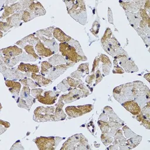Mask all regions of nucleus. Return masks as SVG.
Listing matches in <instances>:
<instances>
[{
    "instance_id": "f257e3e1",
    "label": "nucleus",
    "mask_w": 150,
    "mask_h": 150,
    "mask_svg": "<svg viewBox=\"0 0 150 150\" xmlns=\"http://www.w3.org/2000/svg\"><path fill=\"white\" fill-rule=\"evenodd\" d=\"M60 51L62 52L63 56H66L71 62L75 63L80 60H83L82 56L79 55L77 52L76 49L66 42H62L60 43Z\"/></svg>"
},
{
    "instance_id": "f03ea898",
    "label": "nucleus",
    "mask_w": 150,
    "mask_h": 150,
    "mask_svg": "<svg viewBox=\"0 0 150 150\" xmlns=\"http://www.w3.org/2000/svg\"><path fill=\"white\" fill-rule=\"evenodd\" d=\"M74 4L70 5V6H67V11L69 14L76 20L77 21V18H79V13L83 18L86 20V12L85 8V4L83 1H76L75 4V1H74Z\"/></svg>"
},
{
    "instance_id": "7ed1b4c3",
    "label": "nucleus",
    "mask_w": 150,
    "mask_h": 150,
    "mask_svg": "<svg viewBox=\"0 0 150 150\" xmlns=\"http://www.w3.org/2000/svg\"><path fill=\"white\" fill-rule=\"evenodd\" d=\"M35 142L39 149H54L55 144L54 137L37 138Z\"/></svg>"
},
{
    "instance_id": "20e7f679",
    "label": "nucleus",
    "mask_w": 150,
    "mask_h": 150,
    "mask_svg": "<svg viewBox=\"0 0 150 150\" xmlns=\"http://www.w3.org/2000/svg\"><path fill=\"white\" fill-rule=\"evenodd\" d=\"M60 92H53V91H46L45 93L44 97L39 96L37 97L38 100L42 103L45 104H53Z\"/></svg>"
},
{
    "instance_id": "39448f33",
    "label": "nucleus",
    "mask_w": 150,
    "mask_h": 150,
    "mask_svg": "<svg viewBox=\"0 0 150 150\" xmlns=\"http://www.w3.org/2000/svg\"><path fill=\"white\" fill-rule=\"evenodd\" d=\"M122 105L133 115H138L141 112V108L137 102L131 100L121 103Z\"/></svg>"
},
{
    "instance_id": "423d86ee",
    "label": "nucleus",
    "mask_w": 150,
    "mask_h": 150,
    "mask_svg": "<svg viewBox=\"0 0 150 150\" xmlns=\"http://www.w3.org/2000/svg\"><path fill=\"white\" fill-rule=\"evenodd\" d=\"M1 52L5 56V59H11L12 57L19 55L22 52V49L16 46L8 47L1 50Z\"/></svg>"
},
{
    "instance_id": "0eeeda50",
    "label": "nucleus",
    "mask_w": 150,
    "mask_h": 150,
    "mask_svg": "<svg viewBox=\"0 0 150 150\" xmlns=\"http://www.w3.org/2000/svg\"><path fill=\"white\" fill-rule=\"evenodd\" d=\"M35 49L38 54L40 56H49L54 53V52H52L50 49L46 48L40 41L38 42V44L35 46Z\"/></svg>"
},
{
    "instance_id": "6e6552de",
    "label": "nucleus",
    "mask_w": 150,
    "mask_h": 150,
    "mask_svg": "<svg viewBox=\"0 0 150 150\" xmlns=\"http://www.w3.org/2000/svg\"><path fill=\"white\" fill-rule=\"evenodd\" d=\"M6 85L9 87V90L12 94H14L15 95L18 96L20 88H21V84L18 82H15L11 80H7L5 81Z\"/></svg>"
},
{
    "instance_id": "1a4fd4ad",
    "label": "nucleus",
    "mask_w": 150,
    "mask_h": 150,
    "mask_svg": "<svg viewBox=\"0 0 150 150\" xmlns=\"http://www.w3.org/2000/svg\"><path fill=\"white\" fill-rule=\"evenodd\" d=\"M53 35L55 38H56L58 40H59L61 42H69L71 39L70 36H67L66 34L63 33V32H62L60 29L57 28L54 29Z\"/></svg>"
},
{
    "instance_id": "9d476101",
    "label": "nucleus",
    "mask_w": 150,
    "mask_h": 150,
    "mask_svg": "<svg viewBox=\"0 0 150 150\" xmlns=\"http://www.w3.org/2000/svg\"><path fill=\"white\" fill-rule=\"evenodd\" d=\"M30 8V12H31L32 13L33 12L35 13V15H45V11L44 10V8L41 5V4L39 2H37L36 4H31L29 6Z\"/></svg>"
},
{
    "instance_id": "9b49d317",
    "label": "nucleus",
    "mask_w": 150,
    "mask_h": 150,
    "mask_svg": "<svg viewBox=\"0 0 150 150\" xmlns=\"http://www.w3.org/2000/svg\"><path fill=\"white\" fill-rule=\"evenodd\" d=\"M66 111L67 114L71 117H77L83 114V112L80 110V108L78 107H67L66 108Z\"/></svg>"
},
{
    "instance_id": "f8f14e48",
    "label": "nucleus",
    "mask_w": 150,
    "mask_h": 150,
    "mask_svg": "<svg viewBox=\"0 0 150 150\" xmlns=\"http://www.w3.org/2000/svg\"><path fill=\"white\" fill-rule=\"evenodd\" d=\"M18 69L21 71H32L33 73H36L39 71V68L36 65H30V64H26L23 63H21L18 66Z\"/></svg>"
},
{
    "instance_id": "ddd939ff",
    "label": "nucleus",
    "mask_w": 150,
    "mask_h": 150,
    "mask_svg": "<svg viewBox=\"0 0 150 150\" xmlns=\"http://www.w3.org/2000/svg\"><path fill=\"white\" fill-rule=\"evenodd\" d=\"M126 15L128 16V20L131 19V20L129 21L131 25H135L137 26L138 24V23L139 22L141 18L139 15V13H130V12H127V13H126Z\"/></svg>"
},
{
    "instance_id": "4468645a",
    "label": "nucleus",
    "mask_w": 150,
    "mask_h": 150,
    "mask_svg": "<svg viewBox=\"0 0 150 150\" xmlns=\"http://www.w3.org/2000/svg\"><path fill=\"white\" fill-rule=\"evenodd\" d=\"M32 77L35 79V81H37V83H38L39 84H40L41 86H46V85H48V84L52 83V81L44 78L43 77H42L40 76L39 75H36L34 73H32Z\"/></svg>"
},
{
    "instance_id": "2eb2a0df",
    "label": "nucleus",
    "mask_w": 150,
    "mask_h": 150,
    "mask_svg": "<svg viewBox=\"0 0 150 150\" xmlns=\"http://www.w3.org/2000/svg\"><path fill=\"white\" fill-rule=\"evenodd\" d=\"M52 66L49 64L48 62H44L42 63V70H41V73L42 74L45 76L46 73H47L48 72V70L50 68H52Z\"/></svg>"
},
{
    "instance_id": "dca6fc26",
    "label": "nucleus",
    "mask_w": 150,
    "mask_h": 150,
    "mask_svg": "<svg viewBox=\"0 0 150 150\" xmlns=\"http://www.w3.org/2000/svg\"><path fill=\"white\" fill-rule=\"evenodd\" d=\"M98 124L100 125V128L103 134H105L108 132L109 126H108V123H107L105 122H103V121H98Z\"/></svg>"
},
{
    "instance_id": "f3484780",
    "label": "nucleus",
    "mask_w": 150,
    "mask_h": 150,
    "mask_svg": "<svg viewBox=\"0 0 150 150\" xmlns=\"http://www.w3.org/2000/svg\"><path fill=\"white\" fill-rule=\"evenodd\" d=\"M23 16H22V19L25 21V22H27L30 19H32V18H34V16H33V15H32L31 14H32V13L30 11H25L24 13H23Z\"/></svg>"
},
{
    "instance_id": "a211bd4d",
    "label": "nucleus",
    "mask_w": 150,
    "mask_h": 150,
    "mask_svg": "<svg viewBox=\"0 0 150 150\" xmlns=\"http://www.w3.org/2000/svg\"><path fill=\"white\" fill-rule=\"evenodd\" d=\"M80 110L83 112V114L87 113L89 111H90L92 109L93 106L92 105H82V106H77Z\"/></svg>"
},
{
    "instance_id": "6ab92c4d",
    "label": "nucleus",
    "mask_w": 150,
    "mask_h": 150,
    "mask_svg": "<svg viewBox=\"0 0 150 150\" xmlns=\"http://www.w3.org/2000/svg\"><path fill=\"white\" fill-rule=\"evenodd\" d=\"M101 140H102V142L105 145H107L108 144H110L112 142V138L110 137H108L107 135H105L104 134H102L101 135Z\"/></svg>"
},
{
    "instance_id": "aec40b11",
    "label": "nucleus",
    "mask_w": 150,
    "mask_h": 150,
    "mask_svg": "<svg viewBox=\"0 0 150 150\" xmlns=\"http://www.w3.org/2000/svg\"><path fill=\"white\" fill-rule=\"evenodd\" d=\"M26 52L29 54H31L32 55H33V56L36 58H37L38 56L36 55V54L35 53L33 46H30V45H26L25 47H24Z\"/></svg>"
},
{
    "instance_id": "412c9836",
    "label": "nucleus",
    "mask_w": 150,
    "mask_h": 150,
    "mask_svg": "<svg viewBox=\"0 0 150 150\" xmlns=\"http://www.w3.org/2000/svg\"><path fill=\"white\" fill-rule=\"evenodd\" d=\"M1 124H4V125H5V127L6 128H8L10 126V124L6 122V121H3L2 120H1Z\"/></svg>"
},
{
    "instance_id": "4be33fe9",
    "label": "nucleus",
    "mask_w": 150,
    "mask_h": 150,
    "mask_svg": "<svg viewBox=\"0 0 150 150\" xmlns=\"http://www.w3.org/2000/svg\"><path fill=\"white\" fill-rule=\"evenodd\" d=\"M21 102H19V103H18V105H19V104H22L23 103V100H22V98H21ZM28 107H29L28 105H26V104H24V105H23V108H27L28 109Z\"/></svg>"
}]
</instances>
